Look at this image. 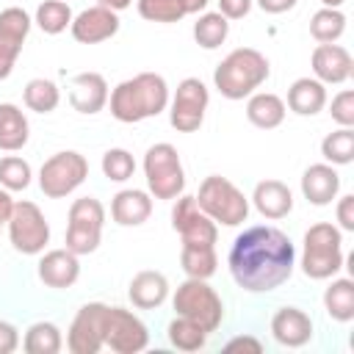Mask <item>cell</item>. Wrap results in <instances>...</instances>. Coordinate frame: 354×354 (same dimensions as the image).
<instances>
[{
    "label": "cell",
    "mask_w": 354,
    "mask_h": 354,
    "mask_svg": "<svg viewBox=\"0 0 354 354\" xmlns=\"http://www.w3.org/2000/svg\"><path fill=\"white\" fill-rule=\"evenodd\" d=\"M230 274L246 293H268L290 279L296 268L293 241L271 224L246 227L230 246Z\"/></svg>",
    "instance_id": "6da1fadb"
},
{
    "label": "cell",
    "mask_w": 354,
    "mask_h": 354,
    "mask_svg": "<svg viewBox=\"0 0 354 354\" xmlns=\"http://www.w3.org/2000/svg\"><path fill=\"white\" fill-rule=\"evenodd\" d=\"M111 116L124 124H136L152 119L169 108V86L166 77L158 72H138L122 80L111 94Z\"/></svg>",
    "instance_id": "7a4b0ae2"
},
{
    "label": "cell",
    "mask_w": 354,
    "mask_h": 354,
    "mask_svg": "<svg viewBox=\"0 0 354 354\" xmlns=\"http://www.w3.org/2000/svg\"><path fill=\"white\" fill-rule=\"evenodd\" d=\"M271 75L268 58L254 47H235L213 72V86L227 100H243L254 94Z\"/></svg>",
    "instance_id": "3957f363"
},
{
    "label": "cell",
    "mask_w": 354,
    "mask_h": 354,
    "mask_svg": "<svg viewBox=\"0 0 354 354\" xmlns=\"http://www.w3.org/2000/svg\"><path fill=\"white\" fill-rule=\"evenodd\" d=\"M343 268V232L329 224L318 221L304 232L301 249V271L310 279H329Z\"/></svg>",
    "instance_id": "277c9868"
},
{
    "label": "cell",
    "mask_w": 354,
    "mask_h": 354,
    "mask_svg": "<svg viewBox=\"0 0 354 354\" xmlns=\"http://www.w3.org/2000/svg\"><path fill=\"white\" fill-rule=\"evenodd\" d=\"M196 205L202 207V213H207L216 224L224 227H238L249 218V199L246 194L227 177L221 174H210L199 183L196 191Z\"/></svg>",
    "instance_id": "5b68a950"
},
{
    "label": "cell",
    "mask_w": 354,
    "mask_h": 354,
    "mask_svg": "<svg viewBox=\"0 0 354 354\" xmlns=\"http://www.w3.org/2000/svg\"><path fill=\"white\" fill-rule=\"evenodd\" d=\"M171 307H174L177 315L199 324L207 335L216 332L221 326V321H224V301L207 285V279L188 277L185 282H180L174 296H171Z\"/></svg>",
    "instance_id": "8992f818"
},
{
    "label": "cell",
    "mask_w": 354,
    "mask_h": 354,
    "mask_svg": "<svg viewBox=\"0 0 354 354\" xmlns=\"http://www.w3.org/2000/svg\"><path fill=\"white\" fill-rule=\"evenodd\" d=\"M144 177L152 199H177L185 191V169L177 147L169 141L152 144L144 155Z\"/></svg>",
    "instance_id": "52a82bcc"
},
{
    "label": "cell",
    "mask_w": 354,
    "mask_h": 354,
    "mask_svg": "<svg viewBox=\"0 0 354 354\" xmlns=\"http://www.w3.org/2000/svg\"><path fill=\"white\" fill-rule=\"evenodd\" d=\"M102 224H105V207L94 196H80L69 205V218H66V235L64 243L69 252L91 254L97 252L102 241Z\"/></svg>",
    "instance_id": "ba28073f"
},
{
    "label": "cell",
    "mask_w": 354,
    "mask_h": 354,
    "mask_svg": "<svg viewBox=\"0 0 354 354\" xmlns=\"http://www.w3.org/2000/svg\"><path fill=\"white\" fill-rule=\"evenodd\" d=\"M86 177H88V160L75 149H64V152L50 155L41 163L39 188L50 199H64L72 191H77Z\"/></svg>",
    "instance_id": "9c48e42d"
},
{
    "label": "cell",
    "mask_w": 354,
    "mask_h": 354,
    "mask_svg": "<svg viewBox=\"0 0 354 354\" xmlns=\"http://www.w3.org/2000/svg\"><path fill=\"white\" fill-rule=\"evenodd\" d=\"M8 241L19 254H41L50 243V224L36 202H14L11 218H8Z\"/></svg>",
    "instance_id": "30bf717a"
},
{
    "label": "cell",
    "mask_w": 354,
    "mask_h": 354,
    "mask_svg": "<svg viewBox=\"0 0 354 354\" xmlns=\"http://www.w3.org/2000/svg\"><path fill=\"white\" fill-rule=\"evenodd\" d=\"M210 91L199 77H185L177 83L174 97H169V122L177 133H196L205 122Z\"/></svg>",
    "instance_id": "8fae6325"
},
{
    "label": "cell",
    "mask_w": 354,
    "mask_h": 354,
    "mask_svg": "<svg viewBox=\"0 0 354 354\" xmlns=\"http://www.w3.org/2000/svg\"><path fill=\"white\" fill-rule=\"evenodd\" d=\"M102 332H105V346L116 354H138L149 346L147 324L124 307H111L108 304Z\"/></svg>",
    "instance_id": "7c38bea8"
},
{
    "label": "cell",
    "mask_w": 354,
    "mask_h": 354,
    "mask_svg": "<svg viewBox=\"0 0 354 354\" xmlns=\"http://www.w3.org/2000/svg\"><path fill=\"white\" fill-rule=\"evenodd\" d=\"M105 310H108V304L88 301L75 313L69 332H66V348L72 354H97L105 346V332H102Z\"/></svg>",
    "instance_id": "4fadbf2b"
},
{
    "label": "cell",
    "mask_w": 354,
    "mask_h": 354,
    "mask_svg": "<svg viewBox=\"0 0 354 354\" xmlns=\"http://www.w3.org/2000/svg\"><path fill=\"white\" fill-rule=\"evenodd\" d=\"M171 227L180 232L183 243H205V246H216V238H218V224L202 213V207L196 205L194 196L188 194H180L174 199V207H171Z\"/></svg>",
    "instance_id": "5bb4252c"
},
{
    "label": "cell",
    "mask_w": 354,
    "mask_h": 354,
    "mask_svg": "<svg viewBox=\"0 0 354 354\" xmlns=\"http://www.w3.org/2000/svg\"><path fill=\"white\" fill-rule=\"evenodd\" d=\"M30 25H33L30 14L19 6H8L0 11V80L11 77L22 44L30 33Z\"/></svg>",
    "instance_id": "9a60e30c"
},
{
    "label": "cell",
    "mask_w": 354,
    "mask_h": 354,
    "mask_svg": "<svg viewBox=\"0 0 354 354\" xmlns=\"http://www.w3.org/2000/svg\"><path fill=\"white\" fill-rule=\"evenodd\" d=\"M69 33L75 41L80 44H100L108 41L119 33V11L108 8V6H88L83 8L77 17H72Z\"/></svg>",
    "instance_id": "2e32d148"
},
{
    "label": "cell",
    "mask_w": 354,
    "mask_h": 354,
    "mask_svg": "<svg viewBox=\"0 0 354 354\" xmlns=\"http://www.w3.org/2000/svg\"><path fill=\"white\" fill-rule=\"evenodd\" d=\"M310 64H313V77L321 80L324 86H340L354 72L351 53L340 44H318L310 55Z\"/></svg>",
    "instance_id": "e0dca14e"
},
{
    "label": "cell",
    "mask_w": 354,
    "mask_h": 354,
    "mask_svg": "<svg viewBox=\"0 0 354 354\" xmlns=\"http://www.w3.org/2000/svg\"><path fill=\"white\" fill-rule=\"evenodd\" d=\"M69 105L77 113L94 116L108 105V83L100 72H77L69 80Z\"/></svg>",
    "instance_id": "ac0fdd59"
},
{
    "label": "cell",
    "mask_w": 354,
    "mask_h": 354,
    "mask_svg": "<svg viewBox=\"0 0 354 354\" xmlns=\"http://www.w3.org/2000/svg\"><path fill=\"white\" fill-rule=\"evenodd\" d=\"M36 271H39V279L47 288L64 290V288H72L77 282V277H80V260L66 246L64 249H50V252L41 254Z\"/></svg>",
    "instance_id": "d6986e66"
},
{
    "label": "cell",
    "mask_w": 354,
    "mask_h": 354,
    "mask_svg": "<svg viewBox=\"0 0 354 354\" xmlns=\"http://www.w3.org/2000/svg\"><path fill=\"white\" fill-rule=\"evenodd\" d=\"M271 335L288 348L307 346L313 340V318L299 307H279L271 318Z\"/></svg>",
    "instance_id": "ffe728a7"
},
{
    "label": "cell",
    "mask_w": 354,
    "mask_h": 354,
    "mask_svg": "<svg viewBox=\"0 0 354 354\" xmlns=\"http://www.w3.org/2000/svg\"><path fill=\"white\" fill-rule=\"evenodd\" d=\"M301 194L310 205L324 207L332 205L340 194V174L332 163H313L301 174Z\"/></svg>",
    "instance_id": "44dd1931"
},
{
    "label": "cell",
    "mask_w": 354,
    "mask_h": 354,
    "mask_svg": "<svg viewBox=\"0 0 354 354\" xmlns=\"http://www.w3.org/2000/svg\"><path fill=\"white\" fill-rule=\"evenodd\" d=\"M152 216V196L141 188H124L111 199V218L119 227H141Z\"/></svg>",
    "instance_id": "7402d4cb"
},
{
    "label": "cell",
    "mask_w": 354,
    "mask_h": 354,
    "mask_svg": "<svg viewBox=\"0 0 354 354\" xmlns=\"http://www.w3.org/2000/svg\"><path fill=\"white\" fill-rule=\"evenodd\" d=\"M252 205L263 218H285L293 210V194L282 180H260L252 194Z\"/></svg>",
    "instance_id": "603a6c76"
},
{
    "label": "cell",
    "mask_w": 354,
    "mask_h": 354,
    "mask_svg": "<svg viewBox=\"0 0 354 354\" xmlns=\"http://www.w3.org/2000/svg\"><path fill=\"white\" fill-rule=\"evenodd\" d=\"M127 296H130L133 307L155 310V307H160L169 299V279H166V274L152 271V268L138 271L130 279V285H127Z\"/></svg>",
    "instance_id": "cb8c5ba5"
},
{
    "label": "cell",
    "mask_w": 354,
    "mask_h": 354,
    "mask_svg": "<svg viewBox=\"0 0 354 354\" xmlns=\"http://www.w3.org/2000/svg\"><path fill=\"white\" fill-rule=\"evenodd\" d=\"M326 105V86L315 77H299L288 88V105L299 116H315Z\"/></svg>",
    "instance_id": "d4e9b609"
},
{
    "label": "cell",
    "mask_w": 354,
    "mask_h": 354,
    "mask_svg": "<svg viewBox=\"0 0 354 354\" xmlns=\"http://www.w3.org/2000/svg\"><path fill=\"white\" fill-rule=\"evenodd\" d=\"M285 100L271 94V91H254L249 94V102H246V119L260 127V130H274L285 122Z\"/></svg>",
    "instance_id": "484cf974"
},
{
    "label": "cell",
    "mask_w": 354,
    "mask_h": 354,
    "mask_svg": "<svg viewBox=\"0 0 354 354\" xmlns=\"http://www.w3.org/2000/svg\"><path fill=\"white\" fill-rule=\"evenodd\" d=\"M30 138L28 116L14 102H0V149L19 152Z\"/></svg>",
    "instance_id": "4316f807"
},
{
    "label": "cell",
    "mask_w": 354,
    "mask_h": 354,
    "mask_svg": "<svg viewBox=\"0 0 354 354\" xmlns=\"http://www.w3.org/2000/svg\"><path fill=\"white\" fill-rule=\"evenodd\" d=\"M324 310L332 321L340 324H348L354 318V282L348 277L329 282V288L324 290Z\"/></svg>",
    "instance_id": "83f0119b"
},
{
    "label": "cell",
    "mask_w": 354,
    "mask_h": 354,
    "mask_svg": "<svg viewBox=\"0 0 354 354\" xmlns=\"http://www.w3.org/2000/svg\"><path fill=\"white\" fill-rule=\"evenodd\" d=\"M180 266L185 271V277L194 279H210L218 268V257H216V246H205V243H183L180 249Z\"/></svg>",
    "instance_id": "f1b7e54d"
},
{
    "label": "cell",
    "mask_w": 354,
    "mask_h": 354,
    "mask_svg": "<svg viewBox=\"0 0 354 354\" xmlns=\"http://www.w3.org/2000/svg\"><path fill=\"white\" fill-rule=\"evenodd\" d=\"M22 348L28 354H58L64 348V335L53 321H36L25 329Z\"/></svg>",
    "instance_id": "f546056e"
},
{
    "label": "cell",
    "mask_w": 354,
    "mask_h": 354,
    "mask_svg": "<svg viewBox=\"0 0 354 354\" xmlns=\"http://www.w3.org/2000/svg\"><path fill=\"white\" fill-rule=\"evenodd\" d=\"M346 33V14L340 8H318L310 17V36L318 44H335Z\"/></svg>",
    "instance_id": "4dcf8cb0"
},
{
    "label": "cell",
    "mask_w": 354,
    "mask_h": 354,
    "mask_svg": "<svg viewBox=\"0 0 354 354\" xmlns=\"http://www.w3.org/2000/svg\"><path fill=\"white\" fill-rule=\"evenodd\" d=\"M230 36V19L221 17L218 11H205L199 14V19L194 22V39L199 47L205 50H216L227 41Z\"/></svg>",
    "instance_id": "1f68e13d"
},
{
    "label": "cell",
    "mask_w": 354,
    "mask_h": 354,
    "mask_svg": "<svg viewBox=\"0 0 354 354\" xmlns=\"http://www.w3.org/2000/svg\"><path fill=\"white\" fill-rule=\"evenodd\" d=\"M22 100H25V105H28L30 111H36V113H53V111L58 108V102H61V91H58V86H55L53 80H47V77H33V80L25 83Z\"/></svg>",
    "instance_id": "d6a6232c"
},
{
    "label": "cell",
    "mask_w": 354,
    "mask_h": 354,
    "mask_svg": "<svg viewBox=\"0 0 354 354\" xmlns=\"http://www.w3.org/2000/svg\"><path fill=\"white\" fill-rule=\"evenodd\" d=\"M72 17L75 14H72V8H69L66 0H44V3H39L33 22L41 28V33L58 36V33H64L72 25Z\"/></svg>",
    "instance_id": "836d02e7"
},
{
    "label": "cell",
    "mask_w": 354,
    "mask_h": 354,
    "mask_svg": "<svg viewBox=\"0 0 354 354\" xmlns=\"http://www.w3.org/2000/svg\"><path fill=\"white\" fill-rule=\"evenodd\" d=\"M321 155L332 166H348L354 160V130L337 127L335 133H326L321 141Z\"/></svg>",
    "instance_id": "e575fe53"
},
{
    "label": "cell",
    "mask_w": 354,
    "mask_h": 354,
    "mask_svg": "<svg viewBox=\"0 0 354 354\" xmlns=\"http://www.w3.org/2000/svg\"><path fill=\"white\" fill-rule=\"evenodd\" d=\"M166 335H169V343H171L174 348H180V351H199V348L207 343V332H205L199 324H194V321H188V318H183V315H177V318L169 324Z\"/></svg>",
    "instance_id": "d590c367"
},
{
    "label": "cell",
    "mask_w": 354,
    "mask_h": 354,
    "mask_svg": "<svg viewBox=\"0 0 354 354\" xmlns=\"http://www.w3.org/2000/svg\"><path fill=\"white\" fill-rule=\"evenodd\" d=\"M33 180V169L25 158L19 155H6L0 158V188L6 191H25Z\"/></svg>",
    "instance_id": "8d00e7d4"
},
{
    "label": "cell",
    "mask_w": 354,
    "mask_h": 354,
    "mask_svg": "<svg viewBox=\"0 0 354 354\" xmlns=\"http://www.w3.org/2000/svg\"><path fill=\"white\" fill-rule=\"evenodd\" d=\"M136 8H138V14L147 22H163V25H169V22H180L185 17L180 0H136Z\"/></svg>",
    "instance_id": "74e56055"
},
{
    "label": "cell",
    "mask_w": 354,
    "mask_h": 354,
    "mask_svg": "<svg viewBox=\"0 0 354 354\" xmlns=\"http://www.w3.org/2000/svg\"><path fill=\"white\" fill-rule=\"evenodd\" d=\"M136 171V158L122 149V147H111L105 155H102V174L111 180V183H124L130 180Z\"/></svg>",
    "instance_id": "f35d334b"
},
{
    "label": "cell",
    "mask_w": 354,
    "mask_h": 354,
    "mask_svg": "<svg viewBox=\"0 0 354 354\" xmlns=\"http://www.w3.org/2000/svg\"><path fill=\"white\" fill-rule=\"evenodd\" d=\"M329 113H332V119H335L340 127H354V91H351V88L337 91V94L332 97Z\"/></svg>",
    "instance_id": "ab89813d"
},
{
    "label": "cell",
    "mask_w": 354,
    "mask_h": 354,
    "mask_svg": "<svg viewBox=\"0 0 354 354\" xmlns=\"http://www.w3.org/2000/svg\"><path fill=\"white\" fill-rule=\"evenodd\" d=\"M335 213H337V224H340L337 230L340 232H354V194L340 196Z\"/></svg>",
    "instance_id": "60d3db41"
},
{
    "label": "cell",
    "mask_w": 354,
    "mask_h": 354,
    "mask_svg": "<svg viewBox=\"0 0 354 354\" xmlns=\"http://www.w3.org/2000/svg\"><path fill=\"white\" fill-rule=\"evenodd\" d=\"M252 11V0H218V14L227 19H243Z\"/></svg>",
    "instance_id": "b9f144b4"
},
{
    "label": "cell",
    "mask_w": 354,
    "mask_h": 354,
    "mask_svg": "<svg viewBox=\"0 0 354 354\" xmlns=\"http://www.w3.org/2000/svg\"><path fill=\"white\" fill-rule=\"evenodd\" d=\"M19 346V329L0 318V354H11Z\"/></svg>",
    "instance_id": "7bdbcfd3"
},
{
    "label": "cell",
    "mask_w": 354,
    "mask_h": 354,
    "mask_svg": "<svg viewBox=\"0 0 354 354\" xmlns=\"http://www.w3.org/2000/svg\"><path fill=\"white\" fill-rule=\"evenodd\" d=\"M224 348H227V351H235V348H249V351L260 354V351H263V343H260L257 337L241 335V337H232V340H227V346H224Z\"/></svg>",
    "instance_id": "ee69618b"
},
{
    "label": "cell",
    "mask_w": 354,
    "mask_h": 354,
    "mask_svg": "<svg viewBox=\"0 0 354 354\" xmlns=\"http://www.w3.org/2000/svg\"><path fill=\"white\" fill-rule=\"evenodd\" d=\"M266 14H285V11H290L299 0H254Z\"/></svg>",
    "instance_id": "f6af8a7d"
},
{
    "label": "cell",
    "mask_w": 354,
    "mask_h": 354,
    "mask_svg": "<svg viewBox=\"0 0 354 354\" xmlns=\"http://www.w3.org/2000/svg\"><path fill=\"white\" fill-rule=\"evenodd\" d=\"M11 210H14V199H11V191L0 188V232H3V227L8 224V218H11Z\"/></svg>",
    "instance_id": "bcb514c9"
},
{
    "label": "cell",
    "mask_w": 354,
    "mask_h": 354,
    "mask_svg": "<svg viewBox=\"0 0 354 354\" xmlns=\"http://www.w3.org/2000/svg\"><path fill=\"white\" fill-rule=\"evenodd\" d=\"M180 3H183V11H185V14H199V11L207 8L210 0H180Z\"/></svg>",
    "instance_id": "7dc6e473"
},
{
    "label": "cell",
    "mask_w": 354,
    "mask_h": 354,
    "mask_svg": "<svg viewBox=\"0 0 354 354\" xmlns=\"http://www.w3.org/2000/svg\"><path fill=\"white\" fill-rule=\"evenodd\" d=\"M100 6H108V8H113V11H124V8H130V3L133 0H97Z\"/></svg>",
    "instance_id": "c3c4849f"
},
{
    "label": "cell",
    "mask_w": 354,
    "mask_h": 354,
    "mask_svg": "<svg viewBox=\"0 0 354 354\" xmlns=\"http://www.w3.org/2000/svg\"><path fill=\"white\" fill-rule=\"evenodd\" d=\"M346 0H321V6H326V8H340Z\"/></svg>",
    "instance_id": "681fc988"
}]
</instances>
